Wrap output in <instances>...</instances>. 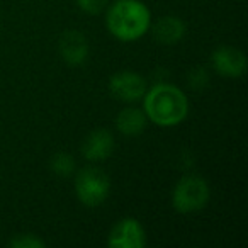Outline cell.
<instances>
[{"mask_svg": "<svg viewBox=\"0 0 248 248\" xmlns=\"http://www.w3.org/2000/svg\"><path fill=\"white\" fill-rule=\"evenodd\" d=\"M187 82H189V85L196 90L204 89V87L209 83V75H207V72L202 68V66H197V68H192L189 72Z\"/></svg>", "mask_w": 248, "mask_h": 248, "instance_id": "cell-15", "label": "cell"}, {"mask_svg": "<svg viewBox=\"0 0 248 248\" xmlns=\"http://www.w3.org/2000/svg\"><path fill=\"white\" fill-rule=\"evenodd\" d=\"M58 53L68 66L83 65L90 55L89 39L77 29H66L58 39Z\"/></svg>", "mask_w": 248, "mask_h": 248, "instance_id": "cell-8", "label": "cell"}, {"mask_svg": "<svg viewBox=\"0 0 248 248\" xmlns=\"http://www.w3.org/2000/svg\"><path fill=\"white\" fill-rule=\"evenodd\" d=\"M116 148V141H114V135L106 128H99L90 131L85 136L82 143V156L90 163H100L104 160L110 158Z\"/></svg>", "mask_w": 248, "mask_h": 248, "instance_id": "cell-9", "label": "cell"}, {"mask_svg": "<svg viewBox=\"0 0 248 248\" xmlns=\"http://www.w3.org/2000/svg\"><path fill=\"white\" fill-rule=\"evenodd\" d=\"M150 31L153 34L158 45L163 46H173L177 43H180L187 34V26L177 16H163L158 17L155 22H152L150 26Z\"/></svg>", "mask_w": 248, "mask_h": 248, "instance_id": "cell-10", "label": "cell"}, {"mask_svg": "<svg viewBox=\"0 0 248 248\" xmlns=\"http://www.w3.org/2000/svg\"><path fill=\"white\" fill-rule=\"evenodd\" d=\"M141 102L148 121L160 128H173L189 114V99L173 83L160 82L148 87Z\"/></svg>", "mask_w": 248, "mask_h": 248, "instance_id": "cell-1", "label": "cell"}, {"mask_svg": "<svg viewBox=\"0 0 248 248\" xmlns=\"http://www.w3.org/2000/svg\"><path fill=\"white\" fill-rule=\"evenodd\" d=\"M148 117H146L143 107H136L135 104H129L124 109H121L116 116V129L123 136L135 138L140 136L148 126Z\"/></svg>", "mask_w": 248, "mask_h": 248, "instance_id": "cell-11", "label": "cell"}, {"mask_svg": "<svg viewBox=\"0 0 248 248\" xmlns=\"http://www.w3.org/2000/svg\"><path fill=\"white\" fill-rule=\"evenodd\" d=\"M152 11L141 0H116L106 9V28L110 36L124 43L138 41L150 32Z\"/></svg>", "mask_w": 248, "mask_h": 248, "instance_id": "cell-2", "label": "cell"}, {"mask_svg": "<svg viewBox=\"0 0 248 248\" xmlns=\"http://www.w3.org/2000/svg\"><path fill=\"white\" fill-rule=\"evenodd\" d=\"M49 170H51L56 177H60V179H68L77 170L75 158L66 152L55 153V155L51 156V160H49Z\"/></svg>", "mask_w": 248, "mask_h": 248, "instance_id": "cell-12", "label": "cell"}, {"mask_svg": "<svg viewBox=\"0 0 248 248\" xmlns=\"http://www.w3.org/2000/svg\"><path fill=\"white\" fill-rule=\"evenodd\" d=\"M107 247L110 248H145L146 231L140 219L133 216L116 221L107 234Z\"/></svg>", "mask_w": 248, "mask_h": 248, "instance_id": "cell-6", "label": "cell"}, {"mask_svg": "<svg viewBox=\"0 0 248 248\" xmlns=\"http://www.w3.org/2000/svg\"><path fill=\"white\" fill-rule=\"evenodd\" d=\"M77 7L89 16H99L109 5V0H75Z\"/></svg>", "mask_w": 248, "mask_h": 248, "instance_id": "cell-14", "label": "cell"}, {"mask_svg": "<svg viewBox=\"0 0 248 248\" xmlns=\"http://www.w3.org/2000/svg\"><path fill=\"white\" fill-rule=\"evenodd\" d=\"M172 207L179 214H194L209 204L211 187L202 175L186 173L172 189Z\"/></svg>", "mask_w": 248, "mask_h": 248, "instance_id": "cell-3", "label": "cell"}, {"mask_svg": "<svg viewBox=\"0 0 248 248\" xmlns=\"http://www.w3.org/2000/svg\"><path fill=\"white\" fill-rule=\"evenodd\" d=\"M109 93L124 104L141 102L148 90V82L143 75L133 70H119L112 73L107 82Z\"/></svg>", "mask_w": 248, "mask_h": 248, "instance_id": "cell-5", "label": "cell"}, {"mask_svg": "<svg viewBox=\"0 0 248 248\" xmlns=\"http://www.w3.org/2000/svg\"><path fill=\"white\" fill-rule=\"evenodd\" d=\"M211 66L224 78H240L247 73V56L234 46L221 45L211 53Z\"/></svg>", "mask_w": 248, "mask_h": 248, "instance_id": "cell-7", "label": "cell"}, {"mask_svg": "<svg viewBox=\"0 0 248 248\" xmlns=\"http://www.w3.org/2000/svg\"><path fill=\"white\" fill-rule=\"evenodd\" d=\"M9 247L11 248H45L46 243L39 236L31 233H19L9 240Z\"/></svg>", "mask_w": 248, "mask_h": 248, "instance_id": "cell-13", "label": "cell"}, {"mask_svg": "<svg viewBox=\"0 0 248 248\" xmlns=\"http://www.w3.org/2000/svg\"><path fill=\"white\" fill-rule=\"evenodd\" d=\"M75 194L85 207H99L110 194V179L99 167H83L75 173Z\"/></svg>", "mask_w": 248, "mask_h": 248, "instance_id": "cell-4", "label": "cell"}]
</instances>
